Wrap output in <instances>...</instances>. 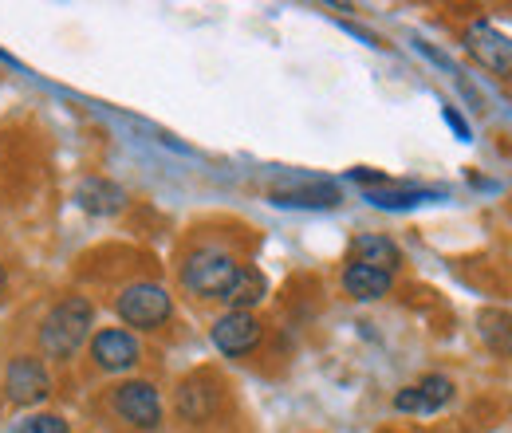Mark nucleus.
I'll return each instance as SVG.
<instances>
[{
  "instance_id": "obj_14",
  "label": "nucleus",
  "mask_w": 512,
  "mask_h": 433,
  "mask_svg": "<svg viewBox=\"0 0 512 433\" xmlns=\"http://www.w3.org/2000/svg\"><path fill=\"white\" fill-rule=\"evenodd\" d=\"M221 300L229 304V311H253L256 304L268 300V276L256 264H241L237 276L229 280V288L221 292Z\"/></svg>"
},
{
  "instance_id": "obj_7",
  "label": "nucleus",
  "mask_w": 512,
  "mask_h": 433,
  "mask_svg": "<svg viewBox=\"0 0 512 433\" xmlns=\"http://www.w3.org/2000/svg\"><path fill=\"white\" fill-rule=\"evenodd\" d=\"M91 363L103 374H127L142 363V343L123 327H103L91 335Z\"/></svg>"
},
{
  "instance_id": "obj_6",
  "label": "nucleus",
  "mask_w": 512,
  "mask_h": 433,
  "mask_svg": "<svg viewBox=\"0 0 512 433\" xmlns=\"http://www.w3.org/2000/svg\"><path fill=\"white\" fill-rule=\"evenodd\" d=\"M209 339H213V347H217L221 355L241 359V355H253L256 347H260V339H264V323L256 319L253 311H225V315L213 319Z\"/></svg>"
},
{
  "instance_id": "obj_2",
  "label": "nucleus",
  "mask_w": 512,
  "mask_h": 433,
  "mask_svg": "<svg viewBox=\"0 0 512 433\" xmlns=\"http://www.w3.org/2000/svg\"><path fill=\"white\" fill-rule=\"evenodd\" d=\"M241 268V256L229 245H217V241H201L182 256V288L193 292L197 300H221V292L229 288V280L237 276Z\"/></svg>"
},
{
  "instance_id": "obj_18",
  "label": "nucleus",
  "mask_w": 512,
  "mask_h": 433,
  "mask_svg": "<svg viewBox=\"0 0 512 433\" xmlns=\"http://www.w3.org/2000/svg\"><path fill=\"white\" fill-rule=\"evenodd\" d=\"M8 433H71V426H67V418H60V414H28V418H20Z\"/></svg>"
},
{
  "instance_id": "obj_10",
  "label": "nucleus",
  "mask_w": 512,
  "mask_h": 433,
  "mask_svg": "<svg viewBox=\"0 0 512 433\" xmlns=\"http://www.w3.org/2000/svg\"><path fill=\"white\" fill-rule=\"evenodd\" d=\"M453 394H457L453 378H446V374H426L414 386H402L394 394V410L398 414H438V410H446L449 402H453Z\"/></svg>"
},
{
  "instance_id": "obj_11",
  "label": "nucleus",
  "mask_w": 512,
  "mask_h": 433,
  "mask_svg": "<svg viewBox=\"0 0 512 433\" xmlns=\"http://www.w3.org/2000/svg\"><path fill=\"white\" fill-rule=\"evenodd\" d=\"M339 201H343L339 186H331V182H323V178L272 189V205H280V209H335Z\"/></svg>"
},
{
  "instance_id": "obj_8",
  "label": "nucleus",
  "mask_w": 512,
  "mask_h": 433,
  "mask_svg": "<svg viewBox=\"0 0 512 433\" xmlns=\"http://www.w3.org/2000/svg\"><path fill=\"white\" fill-rule=\"evenodd\" d=\"M221 406V382L209 371H193L190 378H182L178 394H174V410L182 422L190 426H205Z\"/></svg>"
},
{
  "instance_id": "obj_16",
  "label": "nucleus",
  "mask_w": 512,
  "mask_h": 433,
  "mask_svg": "<svg viewBox=\"0 0 512 433\" xmlns=\"http://www.w3.org/2000/svg\"><path fill=\"white\" fill-rule=\"evenodd\" d=\"M375 209H414V205H426V201H438V189H422V186H394L386 182L379 189H367L363 193Z\"/></svg>"
},
{
  "instance_id": "obj_19",
  "label": "nucleus",
  "mask_w": 512,
  "mask_h": 433,
  "mask_svg": "<svg viewBox=\"0 0 512 433\" xmlns=\"http://www.w3.org/2000/svg\"><path fill=\"white\" fill-rule=\"evenodd\" d=\"M446 123L453 126V130H457V138H461V142H469V138H473V134H469V126L461 123V119H457L453 111H446Z\"/></svg>"
},
{
  "instance_id": "obj_13",
  "label": "nucleus",
  "mask_w": 512,
  "mask_h": 433,
  "mask_svg": "<svg viewBox=\"0 0 512 433\" xmlns=\"http://www.w3.org/2000/svg\"><path fill=\"white\" fill-rule=\"evenodd\" d=\"M390 288H394V276H390V272H379V268L359 264V260H351V264L343 268V292H347L351 300H359V304L383 300Z\"/></svg>"
},
{
  "instance_id": "obj_9",
  "label": "nucleus",
  "mask_w": 512,
  "mask_h": 433,
  "mask_svg": "<svg viewBox=\"0 0 512 433\" xmlns=\"http://www.w3.org/2000/svg\"><path fill=\"white\" fill-rule=\"evenodd\" d=\"M465 52L493 75H512V40L489 20H473L465 28Z\"/></svg>"
},
{
  "instance_id": "obj_3",
  "label": "nucleus",
  "mask_w": 512,
  "mask_h": 433,
  "mask_svg": "<svg viewBox=\"0 0 512 433\" xmlns=\"http://www.w3.org/2000/svg\"><path fill=\"white\" fill-rule=\"evenodd\" d=\"M115 315L134 331H158L174 315V296L154 280H130L115 296Z\"/></svg>"
},
{
  "instance_id": "obj_5",
  "label": "nucleus",
  "mask_w": 512,
  "mask_h": 433,
  "mask_svg": "<svg viewBox=\"0 0 512 433\" xmlns=\"http://www.w3.org/2000/svg\"><path fill=\"white\" fill-rule=\"evenodd\" d=\"M52 394V371L40 355H12L4 367V398L12 406H40Z\"/></svg>"
},
{
  "instance_id": "obj_15",
  "label": "nucleus",
  "mask_w": 512,
  "mask_h": 433,
  "mask_svg": "<svg viewBox=\"0 0 512 433\" xmlns=\"http://www.w3.org/2000/svg\"><path fill=\"white\" fill-rule=\"evenodd\" d=\"M351 260L371 264V268H379V272H390V276H394V268L402 264V248L394 245L390 237L363 233V237H355V241H351Z\"/></svg>"
},
{
  "instance_id": "obj_17",
  "label": "nucleus",
  "mask_w": 512,
  "mask_h": 433,
  "mask_svg": "<svg viewBox=\"0 0 512 433\" xmlns=\"http://www.w3.org/2000/svg\"><path fill=\"white\" fill-rule=\"evenodd\" d=\"M477 331H481V339L489 343V351L512 355V315H505V311H481Z\"/></svg>"
},
{
  "instance_id": "obj_4",
  "label": "nucleus",
  "mask_w": 512,
  "mask_h": 433,
  "mask_svg": "<svg viewBox=\"0 0 512 433\" xmlns=\"http://www.w3.org/2000/svg\"><path fill=\"white\" fill-rule=\"evenodd\" d=\"M111 410L130 430H158L162 426V394L146 378H130L111 390Z\"/></svg>"
},
{
  "instance_id": "obj_20",
  "label": "nucleus",
  "mask_w": 512,
  "mask_h": 433,
  "mask_svg": "<svg viewBox=\"0 0 512 433\" xmlns=\"http://www.w3.org/2000/svg\"><path fill=\"white\" fill-rule=\"evenodd\" d=\"M8 292V272H4V264H0V296Z\"/></svg>"
},
{
  "instance_id": "obj_1",
  "label": "nucleus",
  "mask_w": 512,
  "mask_h": 433,
  "mask_svg": "<svg viewBox=\"0 0 512 433\" xmlns=\"http://www.w3.org/2000/svg\"><path fill=\"white\" fill-rule=\"evenodd\" d=\"M95 327V308L87 296H64L56 308L44 315V323L36 327V355L52 359V363H67L83 351V343L91 339Z\"/></svg>"
},
{
  "instance_id": "obj_12",
  "label": "nucleus",
  "mask_w": 512,
  "mask_h": 433,
  "mask_svg": "<svg viewBox=\"0 0 512 433\" xmlns=\"http://www.w3.org/2000/svg\"><path fill=\"white\" fill-rule=\"evenodd\" d=\"M75 201L79 209H87L91 217H115L127 209V189L107 182V178H83L75 186Z\"/></svg>"
}]
</instances>
